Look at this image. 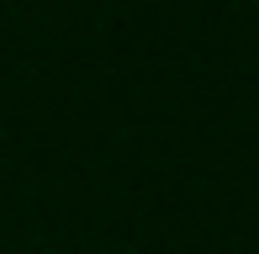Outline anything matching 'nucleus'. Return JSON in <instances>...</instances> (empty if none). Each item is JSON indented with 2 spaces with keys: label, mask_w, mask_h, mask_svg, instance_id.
Instances as JSON below:
<instances>
[]
</instances>
